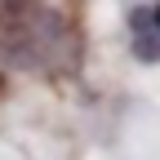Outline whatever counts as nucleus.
Masks as SVG:
<instances>
[{
  "label": "nucleus",
  "instance_id": "obj_2",
  "mask_svg": "<svg viewBox=\"0 0 160 160\" xmlns=\"http://www.w3.org/2000/svg\"><path fill=\"white\" fill-rule=\"evenodd\" d=\"M147 9H151V31H160V0H147Z\"/></svg>",
  "mask_w": 160,
  "mask_h": 160
},
{
  "label": "nucleus",
  "instance_id": "obj_1",
  "mask_svg": "<svg viewBox=\"0 0 160 160\" xmlns=\"http://www.w3.org/2000/svg\"><path fill=\"white\" fill-rule=\"evenodd\" d=\"M129 53L142 67H160V31H138L129 36Z\"/></svg>",
  "mask_w": 160,
  "mask_h": 160
}]
</instances>
